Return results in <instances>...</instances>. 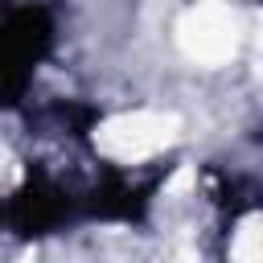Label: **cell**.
I'll return each instance as SVG.
<instances>
[{
	"mask_svg": "<svg viewBox=\"0 0 263 263\" xmlns=\"http://www.w3.org/2000/svg\"><path fill=\"white\" fill-rule=\"evenodd\" d=\"M230 263H263V230L259 214H247L230 238Z\"/></svg>",
	"mask_w": 263,
	"mask_h": 263,
	"instance_id": "obj_3",
	"label": "cell"
},
{
	"mask_svg": "<svg viewBox=\"0 0 263 263\" xmlns=\"http://www.w3.org/2000/svg\"><path fill=\"white\" fill-rule=\"evenodd\" d=\"M0 160H4V156H0Z\"/></svg>",
	"mask_w": 263,
	"mask_h": 263,
	"instance_id": "obj_4",
	"label": "cell"
},
{
	"mask_svg": "<svg viewBox=\"0 0 263 263\" xmlns=\"http://www.w3.org/2000/svg\"><path fill=\"white\" fill-rule=\"evenodd\" d=\"M177 136H181V119L173 111H123L95 127V148L111 160L132 164L164 152L168 144H177Z\"/></svg>",
	"mask_w": 263,
	"mask_h": 263,
	"instance_id": "obj_1",
	"label": "cell"
},
{
	"mask_svg": "<svg viewBox=\"0 0 263 263\" xmlns=\"http://www.w3.org/2000/svg\"><path fill=\"white\" fill-rule=\"evenodd\" d=\"M242 41V25L234 4L226 0H201L193 4L181 21H177V45L185 58L201 62V66H222L238 53Z\"/></svg>",
	"mask_w": 263,
	"mask_h": 263,
	"instance_id": "obj_2",
	"label": "cell"
}]
</instances>
